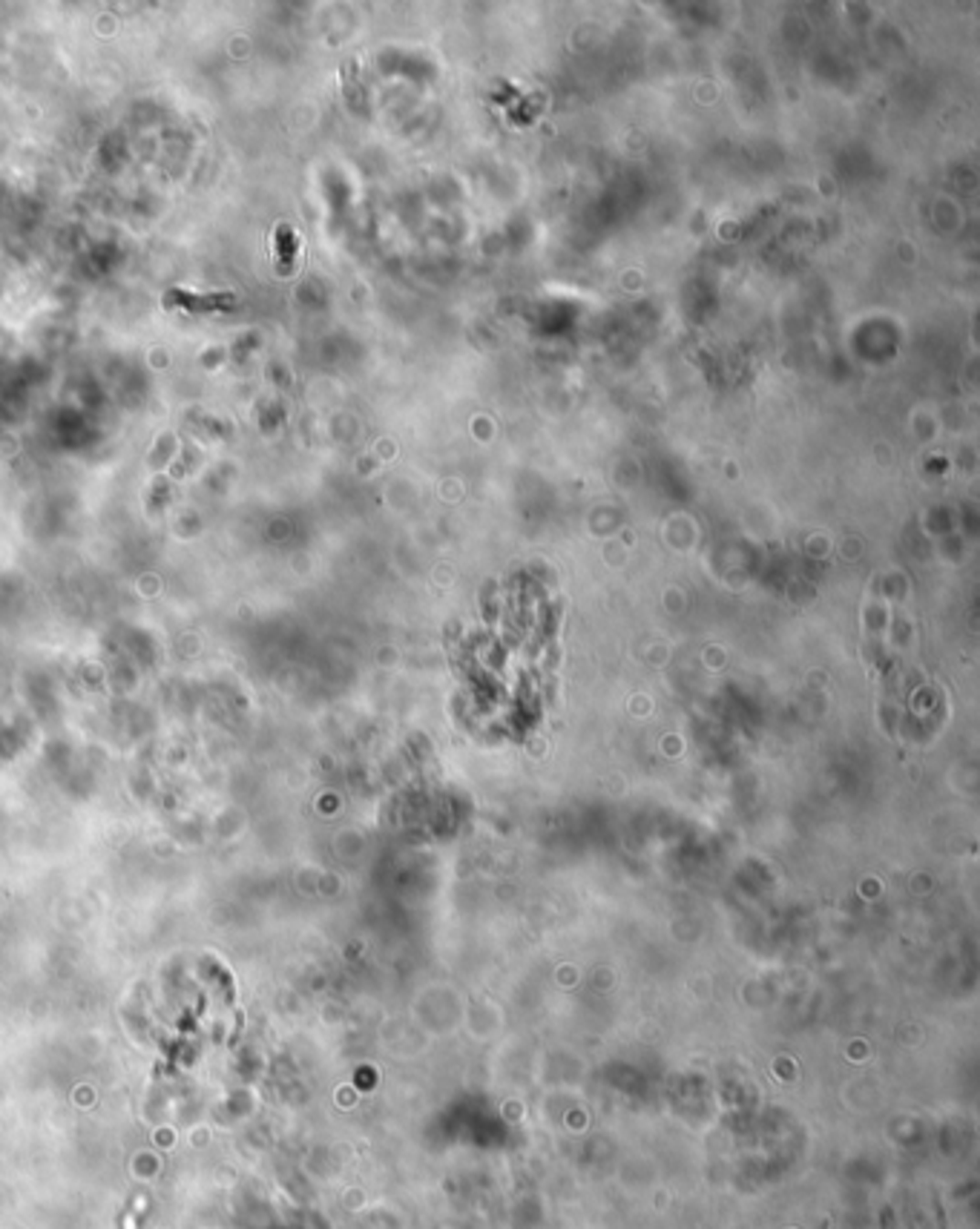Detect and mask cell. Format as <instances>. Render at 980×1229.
Returning a JSON list of instances; mask_svg holds the SVG:
<instances>
[{
	"instance_id": "cell-1",
	"label": "cell",
	"mask_w": 980,
	"mask_h": 1229,
	"mask_svg": "<svg viewBox=\"0 0 980 1229\" xmlns=\"http://www.w3.org/2000/svg\"><path fill=\"white\" fill-rule=\"evenodd\" d=\"M233 305H237V299H233L230 293H193V290L173 288L164 296V308H179L187 313H225Z\"/></svg>"
},
{
	"instance_id": "cell-2",
	"label": "cell",
	"mask_w": 980,
	"mask_h": 1229,
	"mask_svg": "<svg viewBox=\"0 0 980 1229\" xmlns=\"http://www.w3.org/2000/svg\"><path fill=\"white\" fill-rule=\"evenodd\" d=\"M277 245H282V250H285V256H282V268L288 270L290 256H293V250H297V239H293V233H290L288 227H279V230H277Z\"/></svg>"
}]
</instances>
